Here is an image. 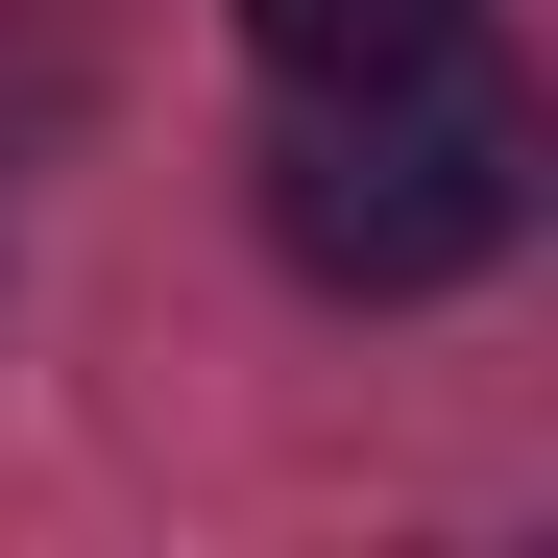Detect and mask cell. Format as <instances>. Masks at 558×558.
I'll return each instance as SVG.
<instances>
[{"label": "cell", "mask_w": 558, "mask_h": 558, "mask_svg": "<svg viewBox=\"0 0 558 558\" xmlns=\"http://www.w3.org/2000/svg\"><path fill=\"white\" fill-rule=\"evenodd\" d=\"M267 243L316 292H461V267L534 243V98L486 49H389V73H316L292 146H267Z\"/></svg>", "instance_id": "6da1fadb"}, {"label": "cell", "mask_w": 558, "mask_h": 558, "mask_svg": "<svg viewBox=\"0 0 558 558\" xmlns=\"http://www.w3.org/2000/svg\"><path fill=\"white\" fill-rule=\"evenodd\" d=\"M267 25V73H389V49H437L461 0H243Z\"/></svg>", "instance_id": "7a4b0ae2"}]
</instances>
